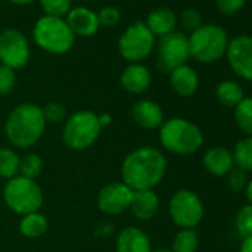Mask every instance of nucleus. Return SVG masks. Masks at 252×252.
<instances>
[{"label": "nucleus", "mask_w": 252, "mask_h": 252, "mask_svg": "<svg viewBox=\"0 0 252 252\" xmlns=\"http://www.w3.org/2000/svg\"><path fill=\"white\" fill-rule=\"evenodd\" d=\"M203 168L214 177H224L233 168V155L224 147H212L203 155Z\"/></svg>", "instance_id": "17"}, {"label": "nucleus", "mask_w": 252, "mask_h": 252, "mask_svg": "<svg viewBox=\"0 0 252 252\" xmlns=\"http://www.w3.org/2000/svg\"><path fill=\"white\" fill-rule=\"evenodd\" d=\"M246 3V0H215L218 11L224 15L237 14Z\"/></svg>", "instance_id": "35"}, {"label": "nucleus", "mask_w": 252, "mask_h": 252, "mask_svg": "<svg viewBox=\"0 0 252 252\" xmlns=\"http://www.w3.org/2000/svg\"><path fill=\"white\" fill-rule=\"evenodd\" d=\"M65 23L68 24L73 34H79V36H85V37L95 34L99 27L98 15L86 8H82V6L70 9V12L67 14Z\"/></svg>", "instance_id": "15"}, {"label": "nucleus", "mask_w": 252, "mask_h": 252, "mask_svg": "<svg viewBox=\"0 0 252 252\" xmlns=\"http://www.w3.org/2000/svg\"><path fill=\"white\" fill-rule=\"evenodd\" d=\"M152 252H172L171 249H158V251H152Z\"/></svg>", "instance_id": "41"}, {"label": "nucleus", "mask_w": 252, "mask_h": 252, "mask_svg": "<svg viewBox=\"0 0 252 252\" xmlns=\"http://www.w3.org/2000/svg\"><path fill=\"white\" fill-rule=\"evenodd\" d=\"M180 21H181L183 27L187 29V30H190L191 33L194 30H197L199 27H202V15L196 9H191V8L181 12Z\"/></svg>", "instance_id": "33"}, {"label": "nucleus", "mask_w": 252, "mask_h": 252, "mask_svg": "<svg viewBox=\"0 0 252 252\" xmlns=\"http://www.w3.org/2000/svg\"><path fill=\"white\" fill-rule=\"evenodd\" d=\"M171 86L180 96H191L199 88V76L189 65H180L171 73Z\"/></svg>", "instance_id": "19"}, {"label": "nucleus", "mask_w": 252, "mask_h": 252, "mask_svg": "<svg viewBox=\"0 0 252 252\" xmlns=\"http://www.w3.org/2000/svg\"><path fill=\"white\" fill-rule=\"evenodd\" d=\"M158 55V68L163 73H171L177 67L184 65L190 58L189 37L180 32H172L160 37Z\"/></svg>", "instance_id": "10"}, {"label": "nucleus", "mask_w": 252, "mask_h": 252, "mask_svg": "<svg viewBox=\"0 0 252 252\" xmlns=\"http://www.w3.org/2000/svg\"><path fill=\"white\" fill-rule=\"evenodd\" d=\"M199 246V236L193 228H181L172 242V252H196Z\"/></svg>", "instance_id": "26"}, {"label": "nucleus", "mask_w": 252, "mask_h": 252, "mask_svg": "<svg viewBox=\"0 0 252 252\" xmlns=\"http://www.w3.org/2000/svg\"><path fill=\"white\" fill-rule=\"evenodd\" d=\"M98 120H99V125H101V128H102V126H105V125L110 123L111 117L108 114H102V116H98Z\"/></svg>", "instance_id": "39"}, {"label": "nucleus", "mask_w": 252, "mask_h": 252, "mask_svg": "<svg viewBox=\"0 0 252 252\" xmlns=\"http://www.w3.org/2000/svg\"><path fill=\"white\" fill-rule=\"evenodd\" d=\"M234 166L240 168L245 172L252 171V137H245L237 141L233 150Z\"/></svg>", "instance_id": "24"}, {"label": "nucleus", "mask_w": 252, "mask_h": 252, "mask_svg": "<svg viewBox=\"0 0 252 252\" xmlns=\"http://www.w3.org/2000/svg\"><path fill=\"white\" fill-rule=\"evenodd\" d=\"M147 29L152 32L153 36L163 37L166 34H171L175 30L177 26V17L175 14L168 8H159L153 11L147 18Z\"/></svg>", "instance_id": "21"}, {"label": "nucleus", "mask_w": 252, "mask_h": 252, "mask_svg": "<svg viewBox=\"0 0 252 252\" xmlns=\"http://www.w3.org/2000/svg\"><path fill=\"white\" fill-rule=\"evenodd\" d=\"M132 190L125 183H110L104 186L96 197L98 208L108 215H117L129 209L132 200Z\"/></svg>", "instance_id": "13"}, {"label": "nucleus", "mask_w": 252, "mask_h": 252, "mask_svg": "<svg viewBox=\"0 0 252 252\" xmlns=\"http://www.w3.org/2000/svg\"><path fill=\"white\" fill-rule=\"evenodd\" d=\"M150 82H152V74L149 68H146L141 64H132L129 67H126L120 77L122 86L131 94L144 92L150 86Z\"/></svg>", "instance_id": "20"}, {"label": "nucleus", "mask_w": 252, "mask_h": 252, "mask_svg": "<svg viewBox=\"0 0 252 252\" xmlns=\"http://www.w3.org/2000/svg\"><path fill=\"white\" fill-rule=\"evenodd\" d=\"M117 252H152V242L149 236L137 228L126 227L123 228L116 239Z\"/></svg>", "instance_id": "14"}, {"label": "nucleus", "mask_w": 252, "mask_h": 252, "mask_svg": "<svg viewBox=\"0 0 252 252\" xmlns=\"http://www.w3.org/2000/svg\"><path fill=\"white\" fill-rule=\"evenodd\" d=\"M248 177H246V172L242 171L240 168L234 166L228 174H227V186L231 191L234 193H240L246 189V184H248Z\"/></svg>", "instance_id": "31"}, {"label": "nucleus", "mask_w": 252, "mask_h": 252, "mask_svg": "<svg viewBox=\"0 0 252 252\" xmlns=\"http://www.w3.org/2000/svg\"><path fill=\"white\" fill-rule=\"evenodd\" d=\"M119 20H120V12L114 6H107V8L101 9L98 14V21L102 26H108V27L116 26L119 23Z\"/></svg>", "instance_id": "36"}, {"label": "nucleus", "mask_w": 252, "mask_h": 252, "mask_svg": "<svg viewBox=\"0 0 252 252\" xmlns=\"http://www.w3.org/2000/svg\"><path fill=\"white\" fill-rule=\"evenodd\" d=\"M155 48V36L144 23H135L128 27L119 39V52L128 61H141L147 58Z\"/></svg>", "instance_id": "9"}, {"label": "nucleus", "mask_w": 252, "mask_h": 252, "mask_svg": "<svg viewBox=\"0 0 252 252\" xmlns=\"http://www.w3.org/2000/svg\"><path fill=\"white\" fill-rule=\"evenodd\" d=\"M245 194H246L248 203L252 206V180H249V181H248V184H246V189H245Z\"/></svg>", "instance_id": "38"}, {"label": "nucleus", "mask_w": 252, "mask_h": 252, "mask_svg": "<svg viewBox=\"0 0 252 252\" xmlns=\"http://www.w3.org/2000/svg\"><path fill=\"white\" fill-rule=\"evenodd\" d=\"M169 215L180 228H194L203 220L205 208L194 191L181 189L169 200Z\"/></svg>", "instance_id": "8"}, {"label": "nucleus", "mask_w": 252, "mask_h": 252, "mask_svg": "<svg viewBox=\"0 0 252 252\" xmlns=\"http://www.w3.org/2000/svg\"><path fill=\"white\" fill-rule=\"evenodd\" d=\"M215 95H217V99L224 107H228V108H234L245 98L242 86L234 80L220 82L217 89H215Z\"/></svg>", "instance_id": "22"}, {"label": "nucleus", "mask_w": 252, "mask_h": 252, "mask_svg": "<svg viewBox=\"0 0 252 252\" xmlns=\"http://www.w3.org/2000/svg\"><path fill=\"white\" fill-rule=\"evenodd\" d=\"M101 125L98 116L92 111H77L68 117L64 125V143L73 150H85L91 147L99 137Z\"/></svg>", "instance_id": "7"}, {"label": "nucleus", "mask_w": 252, "mask_h": 252, "mask_svg": "<svg viewBox=\"0 0 252 252\" xmlns=\"http://www.w3.org/2000/svg\"><path fill=\"white\" fill-rule=\"evenodd\" d=\"M33 37L43 51L57 55L68 52L74 43V34L68 24L63 18L48 15L42 17L36 23Z\"/></svg>", "instance_id": "5"}, {"label": "nucleus", "mask_w": 252, "mask_h": 252, "mask_svg": "<svg viewBox=\"0 0 252 252\" xmlns=\"http://www.w3.org/2000/svg\"><path fill=\"white\" fill-rule=\"evenodd\" d=\"M43 117L46 120V123H58L61 120H64L65 117V108L63 104L60 102H48L43 108Z\"/></svg>", "instance_id": "32"}, {"label": "nucleus", "mask_w": 252, "mask_h": 252, "mask_svg": "<svg viewBox=\"0 0 252 252\" xmlns=\"http://www.w3.org/2000/svg\"><path fill=\"white\" fill-rule=\"evenodd\" d=\"M46 120L40 107L26 102L17 105L8 116L5 131L11 144L27 149L34 146L43 135Z\"/></svg>", "instance_id": "2"}, {"label": "nucleus", "mask_w": 252, "mask_h": 252, "mask_svg": "<svg viewBox=\"0 0 252 252\" xmlns=\"http://www.w3.org/2000/svg\"><path fill=\"white\" fill-rule=\"evenodd\" d=\"M239 252H252V236L246 237L240 243V251Z\"/></svg>", "instance_id": "37"}, {"label": "nucleus", "mask_w": 252, "mask_h": 252, "mask_svg": "<svg viewBox=\"0 0 252 252\" xmlns=\"http://www.w3.org/2000/svg\"><path fill=\"white\" fill-rule=\"evenodd\" d=\"M129 209L138 220L149 221L155 218V215L159 211V197L153 190L134 191Z\"/></svg>", "instance_id": "18"}, {"label": "nucleus", "mask_w": 252, "mask_h": 252, "mask_svg": "<svg viewBox=\"0 0 252 252\" xmlns=\"http://www.w3.org/2000/svg\"><path fill=\"white\" fill-rule=\"evenodd\" d=\"M132 119L135 120L137 125H140L141 128H146V129L160 128L162 123L165 122L162 108L150 99H143L134 104Z\"/></svg>", "instance_id": "16"}, {"label": "nucleus", "mask_w": 252, "mask_h": 252, "mask_svg": "<svg viewBox=\"0 0 252 252\" xmlns=\"http://www.w3.org/2000/svg\"><path fill=\"white\" fill-rule=\"evenodd\" d=\"M234 120L242 132L252 137V96H245L234 107Z\"/></svg>", "instance_id": "25"}, {"label": "nucleus", "mask_w": 252, "mask_h": 252, "mask_svg": "<svg viewBox=\"0 0 252 252\" xmlns=\"http://www.w3.org/2000/svg\"><path fill=\"white\" fill-rule=\"evenodd\" d=\"M30 46L23 33L9 29L0 34V61L3 65L17 70L27 64Z\"/></svg>", "instance_id": "11"}, {"label": "nucleus", "mask_w": 252, "mask_h": 252, "mask_svg": "<svg viewBox=\"0 0 252 252\" xmlns=\"http://www.w3.org/2000/svg\"><path fill=\"white\" fill-rule=\"evenodd\" d=\"M18 169H20L18 155L11 149L0 147V177L11 180L17 177Z\"/></svg>", "instance_id": "27"}, {"label": "nucleus", "mask_w": 252, "mask_h": 252, "mask_svg": "<svg viewBox=\"0 0 252 252\" xmlns=\"http://www.w3.org/2000/svg\"><path fill=\"white\" fill-rule=\"evenodd\" d=\"M166 166V159L158 149L141 147L125 158L122 178L132 191L153 190L163 180Z\"/></svg>", "instance_id": "1"}, {"label": "nucleus", "mask_w": 252, "mask_h": 252, "mask_svg": "<svg viewBox=\"0 0 252 252\" xmlns=\"http://www.w3.org/2000/svg\"><path fill=\"white\" fill-rule=\"evenodd\" d=\"M230 68L242 79L252 82V37L237 36L228 40L225 51Z\"/></svg>", "instance_id": "12"}, {"label": "nucleus", "mask_w": 252, "mask_h": 252, "mask_svg": "<svg viewBox=\"0 0 252 252\" xmlns=\"http://www.w3.org/2000/svg\"><path fill=\"white\" fill-rule=\"evenodd\" d=\"M228 46V36L225 30L217 24H206L194 30L189 37L190 57L209 64L218 61L225 55Z\"/></svg>", "instance_id": "4"}, {"label": "nucleus", "mask_w": 252, "mask_h": 252, "mask_svg": "<svg viewBox=\"0 0 252 252\" xmlns=\"http://www.w3.org/2000/svg\"><path fill=\"white\" fill-rule=\"evenodd\" d=\"M20 230L26 237H39L42 234H45V231L48 230V220L39 214V212H32L23 217L21 222H20Z\"/></svg>", "instance_id": "23"}, {"label": "nucleus", "mask_w": 252, "mask_h": 252, "mask_svg": "<svg viewBox=\"0 0 252 252\" xmlns=\"http://www.w3.org/2000/svg\"><path fill=\"white\" fill-rule=\"evenodd\" d=\"M3 197L9 209L20 215L37 212L43 203V194L37 183L21 175L14 177L6 183Z\"/></svg>", "instance_id": "6"}, {"label": "nucleus", "mask_w": 252, "mask_h": 252, "mask_svg": "<svg viewBox=\"0 0 252 252\" xmlns=\"http://www.w3.org/2000/svg\"><path fill=\"white\" fill-rule=\"evenodd\" d=\"M40 3L45 14L55 18H63L71 8V0H40Z\"/></svg>", "instance_id": "30"}, {"label": "nucleus", "mask_w": 252, "mask_h": 252, "mask_svg": "<svg viewBox=\"0 0 252 252\" xmlns=\"http://www.w3.org/2000/svg\"><path fill=\"white\" fill-rule=\"evenodd\" d=\"M42 169H43V162L37 155H27L23 159H20L18 172L21 174V177L34 180L40 175Z\"/></svg>", "instance_id": "29"}, {"label": "nucleus", "mask_w": 252, "mask_h": 252, "mask_svg": "<svg viewBox=\"0 0 252 252\" xmlns=\"http://www.w3.org/2000/svg\"><path fill=\"white\" fill-rule=\"evenodd\" d=\"M12 3H17V5H26V3H32L34 0H11Z\"/></svg>", "instance_id": "40"}, {"label": "nucleus", "mask_w": 252, "mask_h": 252, "mask_svg": "<svg viewBox=\"0 0 252 252\" xmlns=\"http://www.w3.org/2000/svg\"><path fill=\"white\" fill-rule=\"evenodd\" d=\"M15 85V71L6 65H0V95L11 92Z\"/></svg>", "instance_id": "34"}, {"label": "nucleus", "mask_w": 252, "mask_h": 252, "mask_svg": "<svg viewBox=\"0 0 252 252\" xmlns=\"http://www.w3.org/2000/svg\"><path fill=\"white\" fill-rule=\"evenodd\" d=\"M234 225L242 239L252 236V206L249 203L239 208L234 218Z\"/></svg>", "instance_id": "28"}, {"label": "nucleus", "mask_w": 252, "mask_h": 252, "mask_svg": "<svg viewBox=\"0 0 252 252\" xmlns=\"http://www.w3.org/2000/svg\"><path fill=\"white\" fill-rule=\"evenodd\" d=\"M159 138L163 149L178 156L193 155L203 144V134L200 128L184 117L165 120L160 126Z\"/></svg>", "instance_id": "3"}]
</instances>
